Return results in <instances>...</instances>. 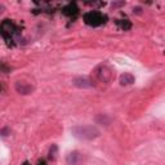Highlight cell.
Instances as JSON below:
<instances>
[{
  "label": "cell",
  "mask_w": 165,
  "mask_h": 165,
  "mask_svg": "<svg viewBox=\"0 0 165 165\" xmlns=\"http://www.w3.org/2000/svg\"><path fill=\"white\" fill-rule=\"evenodd\" d=\"M71 133L74 137L82 141H93L101 135V132L93 125H77L71 128Z\"/></svg>",
  "instance_id": "6da1fadb"
},
{
  "label": "cell",
  "mask_w": 165,
  "mask_h": 165,
  "mask_svg": "<svg viewBox=\"0 0 165 165\" xmlns=\"http://www.w3.org/2000/svg\"><path fill=\"white\" fill-rule=\"evenodd\" d=\"M0 34L9 43V41H13L14 37H17L19 35V28L14 25L11 19H4L2 25H0Z\"/></svg>",
  "instance_id": "7a4b0ae2"
},
{
  "label": "cell",
  "mask_w": 165,
  "mask_h": 165,
  "mask_svg": "<svg viewBox=\"0 0 165 165\" xmlns=\"http://www.w3.org/2000/svg\"><path fill=\"white\" fill-rule=\"evenodd\" d=\"M106 21H107V16H105V14H102L101 12H97V11L88 12L84 14V22L92 27H98L106 23Z\"/></svg>",
  "instance_id": "3957f363"
},
{
  "label": "cell",
  "mask_w": 165,
  "mask_h": 165,
  "mask_svg": "<svg viewBox=\"0 0 165 165\" xmlns=\"http://www.w3.org/2000/svg\"><path fill=\"white\" fill-rule=\"evenodd\" d=\"M94 75L97 77V80L99 82H103V84H107L112 79V71H111L110 67L101 65L94 70Z\"/></svg>",
  "instance_id": "277c9868"
},
{
  "label": "cell",
  "mask_w": 165,
  "mask_h": 165,
  "mask_svg": "<svg viewBox=\"0 0 165 165\" xmlns=\"http://www.w3.org/2000/svg\"><path fill=\"white\" fill-rule=\"evenodd\" d=\"M72 84H74L75 86H77V88L80 89H86V88H92V86H94L93 81H92L90 79H88V77H74V80H72Z\"/></svg>",
  "instance_id": "5b68a950"
},
{
  "label": "cell",
  "mask_w": 165,
  "mask_h": 165,
  "mask_svg": "<svg viewBox=\"0 0 165 165\" xmlns=\"http://www.w3.org/2000/svg\"><path fill=\"white\" fill-rule=\"evenodd\" d=\"M16 90L19 94L27 95V94H31L34 92V86L31 84H27L25 81H17L16 82Z\"/></svg>",
  "instance_id": "8992f818"
},
{
  "label": "cell",
  "mask_w": 165,
  "mask_h": 165,
  "mask_svg": "<svg viewBox=\"0 0 165 165\" xmlns=\"http://www.w3.org/2000/svg\"><path fill=\"white\" fill-rule=\"evenodd\" d=\"M82 160H84V156L79 152V151H72L67 155L66 157V163L70 164V165H75V164H80L82 163Z\"/></svg>",
  "instance_id": "52a82bcc"
},
{
  "label": "cell",
  "mask_w": 165,
  "mask_h": 165,
  "mask_svg": "<svg viewBox=\"0 0 165 165\" xmlns=\"http://www.w3.org/2000/svg\"><path fill=\"white\" fill-rule=\"evenodd\" d=\"M62 13L65 14L67 17H75L77 13H79V8L76 7V4H69V5H66L63 9H62Z\"/></svg>",
  "instance_id": "ba28073f"
},
{
  "label": "cell",
  "mask_w": 165,
  "mask_h": 165,
  "mask_svg": "<svg viewBox=\"0 0 165 165\" xmlns=\"http://www.w3.org/2000/svg\"><path fill=\"white\" fill-rule=\"evenodd\" d=\"M134 82V76L132 74H123L120 76V84L121 85H130Z\"/></svg>",
  "instance_id": "9c48e42d"
},
{
  "label": "cell",
  "mask_w": 165,
  "mask_h": 165,
  "mask_svg": "<svg viewBox=\"0 0 165 165\" xmlns=\"http://www.w3.org/2000/svg\"><path fill=\"white\" fill-rule=\"evenodd\" d=\"M116 25H118L121 30H130V28H132V23H130L128 19H118V21H116Z\"/></svg>",
  "instance_id": "30bf717a"
},
{
  "label": "cell",
  "mask_w": 165,
  "mask_h": 165,
  "mask_svg": "<svg viewBox=\"0 0 165 165\" xmlns=\"http://www.w3.org/2000/svg\"><path fill=\"white\" fill-rule=\"evenodd\" d=\"M57 152H58L57 144H52V147L49 150V154H48V159H49V160H54L56 156H57Z\"/></svg>",
  "instance_id": "8fae6325"
},
{
  "label": "cell",
  "mask_w": 165,
  "mask_h": 165,
  "mask_svg": "<svg viewBox=\"0 0 165 165\" xmlns=\"http://www.w3.org/2000/svg\"><path fill=\"white\" fill-rule=\"evenodd\" d=\"M88 5H93V7H102L105 3H102V2H98V0H92V2H89V0H86L85 2Z\"/></svg>",
  "instance_id": "7c38bea8"
},
{
  "label": "cell",
  "mask_w": 165,
  "mask_h": 165,
  "mask_svg": "<svg viewBox=\"0 0 165 165\" xmlns=\"http://www.w3.org/2000/svg\"><path fill=\"white\" fill-rule=\"evenodd\" d=\"M11 71V69H9V67L5 65V63H3V62H0V72H9Z\"/></svg>",
  "instance_id": "4fadbf2b"
},
{
  "label": "cell",
  "mask_w": 165,
  "mask_h": 165,
  "mask_svg": "<svg viewBox=\"0 0 165 165\" xmlns=\"http://www.w3.org/2000/svg\"><path fill=\"white\" fill-rule=\"evenodd\" d=\"M121 5H125L124 0H118V2L112 3V8H118V7H121Z\"/></svg>",
  "instance_id": "5bb4252c"
},
{
  "label": "cell",
  "mask_w": 165,
  "mask_h": 165,
  "mask_svg": "<svg viewBox=\"0 0 165 165\" xmlns=\"http://www.w3.org/2000/svg\"><path fill=\"white\" fill-rule=\"evenodd\" d=\"M0 134H2L3 137H7V135L9 134V128H3V129H0Z\"/></svg>",
  "instance_id": "9a60e30c"
},
{
  "label": "cell",
  "mask_w": 165,
  "mask_h": 165,
  "mask_svg": "<svg viewBox=\"0 0 165 165\" xmlns=\"http://www.w3.org/2000/svg\"><path fill=\"white\" fill-rule=\"evenodd\" d=\"M37 164H47V161L44 159H40V160H37Z\"/></svg>",
  "instance_id": "2e32d148"
},
{
  "label": "cell",
  "mask_w": 165,
  "mask_h": 165,
  "mask_svg": "<svg viewBox=\"0 0 165 165\" xmlns=\"http://www.w3.org/2000/svg\"><path fill=\"white\" fill-rule=\"evenodd\" d=\"M134 12L139 14V13H141V8H139V7H137V8H134Z\"/></svg>",
  "instance_id": "e0dca14e"
},
{
  "label": "cell",
  "mask_w": 165,
  "mask_h": 165,
  "mask_svg": "<svg viewBox=\"0 0 165 165\" xmlns=\"http://www.w3.org/2000/svg\"><path fill=\"white\" fill-rule=\"evenodd\" d=\"M2 90H3V86H2V84H0V93H2Z\"/></svg>",
  "instance_id": "ac0fdd59"
}]
</instances>
